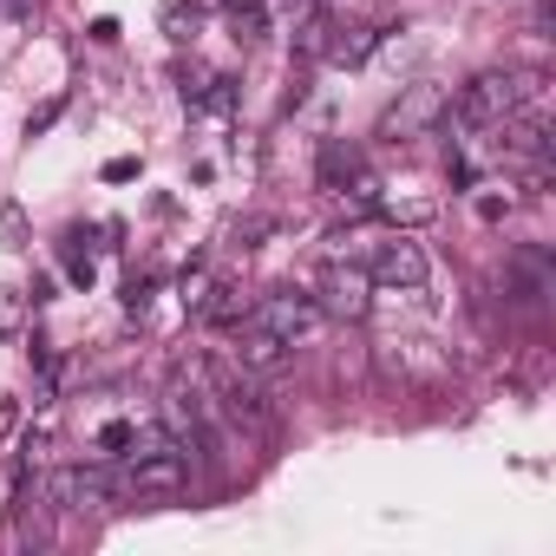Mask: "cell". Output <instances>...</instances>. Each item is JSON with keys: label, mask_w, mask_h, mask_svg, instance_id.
I'll return each instance as SVG.
<instances>
[{"label": "cell", "mask_w": 556, "mask_h": 556, "mask_svg": "<svg viewBox=\"0 0 556 556\" xmlns=\"http://www.w3.org/2000/svg\"><path fill=\"white\" fill-rule=\"evenodd\" d=\"M249 308H255V295H249V289H236V282H223V289H210V302H203V315H210V321H223V328H236V321H249Z\"/></svg>", "instance_id": "cell-12"}, {"label": "cell", "mask_w": 556, "mask_h": 556, "mask_svg": "<svg viewBox=\"0 0 556 556\" xmlns=\"http://www.w3.org/2000/svg\"><path fill=\"white\" fill-rule=\"evenodd\" d=\"M60 112H66V105H60V99H53V105H40V112H34V118H27V138H40V131H47V125H53V118H60Z\"/></svg>", "instance_id": "cell-18"}, {"label": "cell", "mask_w": 556, "mask_h": 556, "mask_svg": "<svg viewBox=\"0 0 556 556\" xmlns=\"http://www.w3.org/2000/svg\"><path fill=\"white\" fill-rule=\"evenodd\" d=\"M315 308H321L328 321H367V315H374V282H367V268L328 255V262L315 268Z\"/></svg>", "instance_id": "cell-2"}, {"label": "cell", "mask_w": 556, "mask_h": 556, "mask_svg": "<svg viewBox=\"0 0 556 556\" xmlns=\"http://www.w3.org/2000/svg\"><path fill=\"white\" fill-rule=\"evenodd\" d=\"M321 184H328V190L367 184V164H361V151H354V144H341V138H328V144H321Z\"/></svg>", "instance_id": "cell-10"}, {"label": "cell", "mask_w": 556, "mask_h": 556, "mask_svg": "<svg viewBox=\"0 0 556 556\" xmlns=\"http://www.w3.org/2000/svg\"><path fill=\"white\" fill-rule=\"evenodd\" d=\"M445 105H452V92H445V86H432V79H419V86H406V92L380 112V138H387V144L426 138V131L445 118Z\"/></svg>", "instance_id": "cell-4"}, {"label": "cell", "mask_w": 556, "mask_h": 556, "mask_svg": "<svg viewBox=\"0 0 556 556\" xmlns=\"http://www.w3.org/2000/svg\"><path fill=\"white\" fill-rule=\"evenodd\" d=\"M289 354H295V348H282L268 328H255V321H249V328L236 334V354H229V361H236L242 374H255V380H275V374L289 367Z\"/></svg>", "instance_id": "cell-8"}, {"label": "cell", "mask_w": 556, "mask_h": 556, "mask_svg": "<svg viewBox=\"0 0 556 556\" xmlns=\"http://www.w3.org/2000/svg\"><path fill=\"white\" fill-rule=\"evenodd\" d=\"M216 8H229V0H216Z\"/></svg>", "instance_id": "cell-21"}, {"label": "cell", "mask_w": 556, "mask_h": 556, "mask_svg": "<svg viewBox=\"0 0 556 556\" xmlns=\"http://www.w3.org/2000/svg\"><path fill=\"white\" fill-rule=\"evenodd\" d=\"M125 177H138V157H112L105 164V184H125Z\"/></svg>", "instance_id": "cell-19"}, {"label": "cell", "mask_w": 556, "mask_h": 556, "mask_svg": "<svg viewBox=\"0 0 556 556\" xmlns=\"http://www.w3.org/2000/svg\"><path fill=\"white\" fill-rule=\"evenodd\" d=\"M27 334V295L21 289H0V341Z\"/></svg>", "instance_id": "cell-15"}, {"label": "cell", "mask_w": 556, "mask_h": 556, "mask_svg": "<svg viewBox=\"0 0 556 556\" xmlns=\"http://www.w3.org/2000/svg\"><path fill=\"white\" fill-rule=\"evenodd\" d=\"M361 268H367V282H374V289H406V295L426 289V249L406 242V236H400V242H374Z\"/></svg>", "instance_id": "cell-5"}, {"label": "cell", "mask_w": 556, "mask_h": 556, "mask_svg": "<svg viewBox=\"0 0 556 556\" xmlns=\"http://www.w3.org/2000/svg\"><path fill=\"white\" fill-rule=\"evenodd\" d=\"M125 484H131V491H184V484H190V452H184L177 439H170V445H151V452H131Z\"/></svg>", "instance_id": "cell-6"}, {"label": "cell", "mask_w": 556, "mask_h": 556, "mask_svg": "<svg viewBox=\"0 0 556 556\" xmlns=\"http://www.w3.org/2000/svg\"><path fill=\"white\" fill-rule=\"evenodd\" d=\"M223 14H229V40H236V47H255V40L268 34V14H262V0H229Z\"/></svg>", "instance_id": "cell-13"}, {"label": "cell", "mask_w": 556, "mask_h": 556, "mask_svg": "<svg viewBox=\"0 0 556 556\" xmlns=\"http://www.w3.org/2000/svg\"><path fill=\"white\" fill-rule=\"evenodd\" d=\"M14 426H21V406H14V400H0V439H8Z\"/></svg>", "instance_id": "cell-20"}, {"label": "cell", "mask_w": 556, "mask_h": 556, "mask_svg": "<svg viewBox=\"0 0 556 556\" xmlns=\"http://www.w3.org/2000/svg\"><path fill=\"white\" fill-rule=\"evenodd\" d=\"M125 445H131V426H118V419L99 426V452H105V458H125Z\"/></svg>", "instance_id": "cell-17"}, {"label": "cell", "mask_w": 556, "mask_h": 556, "mask_svg": "<svg viewBox=\"0 0 556 556\" xmlns=\"http://www.w3.org/2000/svg\"><path fill=\"white\" fill-rule=\"evenodd\" d=\"M536 92H543V79H536V73L491 66V73H478V79L458 92V105H445V112H452V125H458V131H497V125H504L510 112H523Z\"/></svg>", "instance_id": "cell-1"}, {"label": "cell", "mask_w": 556, "mask_h": 556, "mask_svg": "<svg viewBox=\"0 0 556 556\" xmlns=\"http://www.w3.org/2000/svg\"><path fill=\"white\" fill-rule=\"evenodd\" d=\"M197 27H203V8H197V0H164V34H170L177 47H190Z\"/></svg>", "instance_id": "cell-14"}, {"label": "cell", "mask_w": 556, "mask_h": 556, "mask_svg": "<svg viewBox=\"0 0 556 556\" xmlns=\"http://www.w3.org/2000/svg\"><path fill=\"white\" fill-rule=\"evenodd\" d=\"M374 47H380V34H374V27H328V47H321V53H328L334 66H361Z\"/></svg>", "instance_id": "cell-11"}, {"label": "cell", "mask_w": 556, "mask_h": 556, "mask_svg": "<svg viewBox=\"0 0 556 556\" xmlns=\"http://www.w3.org/2000/svg\"><path fill=\"white\" fill-rule=\"evenodd\" d=\"M40 497H47L53 510H99V504L112 497V478H105V471H79V465H73V471H53V478L40 484Z\"/></svg>", "instance_id": "cell-7"}, {"label": "cell", "mask_w": 556, "mask_h": 556, "mask_svg": "<svg viewBox=\"0 0 556 556\" xmlns=\"http://www.w3.org/2000/svg\"><path fill=\"white\" fill-rule=\"evenodd\" d=\"M380 367L400 374V380H439L445 374V354L432 341H380Z\"/></svg>", "instance_id": "cell-9"}, {"label": "cell", "mask_w": 556, "mask_h": 556, "mask_svg": "<svg viewBox=\"0 0 556 556\" xmlns=\"http://www.w3.org/2000/svg\"><path fill=\"white\" fill-rule=\"evenodd\" d=\"M380 216H393V223H432L439 216V203H426V197H413V203H374Z\"/></svg>", "instance_id": "cell-16"}, {"label": "cell", "mask_w": 556, "mask_h": 556, "mask_svg": "<svg viewBox=\"0 0 556 556\" xmlns=\"http://www.w3.org/2000/svg\"><path fill=\"white\" fill-rule=\"evenodd\" d=\"M249 321L255 328H268L282 348H308L321 328H328V315L315 308V295H295V289H275V295H262L255 308H249Z\"/></svg>", "instance_id": "cell-3"}]
</instances>
